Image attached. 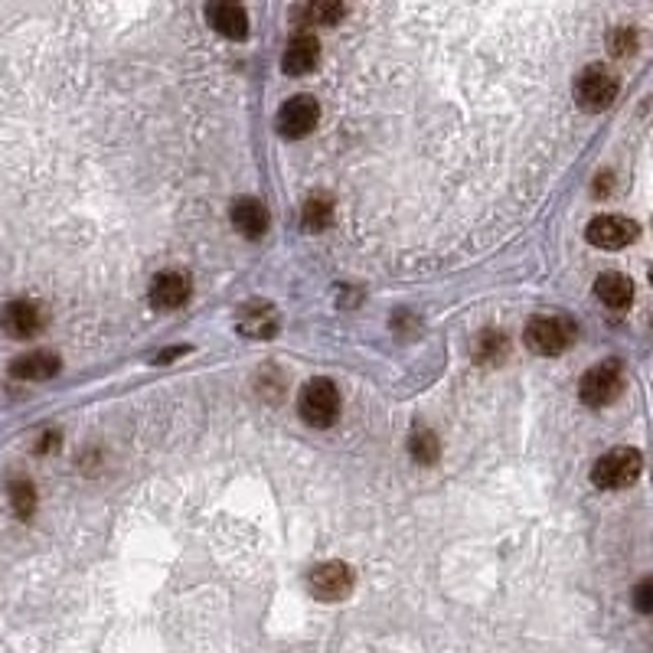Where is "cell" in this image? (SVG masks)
I'll return each mask as SVG.
<instances>
[{
  "mask_svg": "<svg viewBox=\"0 0 653 653\" xmlns=\"http://www.w3.org/2000/svg\"><path fill=\"white\" fill-rule=\"evenodd\" d=\"M572 95H575V105L582 108V112H591V115L608 112L621 95V79L614 76L605 63H591L575 76Z\"/></svg>",
  "mask_w": 653,
  "mask_h": 653,
  "instance_id": "cell-1",
  "label": "cell"
},
{
  "mask_svg": "<svg viewBox=\"0 0 653 653\" xmlns=\"http://www.w3.org/2000/svg\"><path fill=\"white\" fill-rule=\"evenodd\" d=\"M578 337V324L569 314H539L526 324L523 340L536 356H562Z\"/></svg>",
  "mask_w": 653,
  "mask_h": 653,
  "instance_id": "cell-2",
  "label": "cell"
},
{
  "mask_svg": "<svg viewBox=\"0 0 653 653\" xmlns=\"http://www.w3.org/2000/svg\"><path fill=\"white\" fill-rule=\"evenodd\" d=\"M298 412L311 428H330L340 418V389L330 379H307L298 392Z\"/></svg>",
  "mask_w": 653,
  "mask_h": 653,
  "instance_id": "cell-3",
  "label": "cell"
},
{
  "mask_svg": "<svg viewBox=\"0 0 653 653\" xmlns=\"http://www.w3.org/2000/svg\"><path fill=\"white\" fill-rule=\"evenodd\" d=\"M640 471H644V454L637 448H614L591 467V484L598 490H624L640 477Z\"/></svg>",
  "mask_w": 653,
  "mask_h": 653,
  "instance_id": "cell-4",
  "label": "cell"
},
{
  "mask_svg": "<svg viewBox=\"0 0 653 653\" xmlns=\"http://www.w3.org/2000/svg\"><path fill=\"white\" fill-rule=\"evenodd\" d=\"M621 389H624V366L618 360H605V363L591 366L582 376L578 396H582L588 409H605V405H611L621 396Z\"/></svg>",
  "mask_w": 653,
  "mask_h": 653,
  "instance_id": "cell-5",
  "label": "cell"
},
{
  "mask_svg": "<svg viewBox=\"0 0 653 653\" xmlns=\"http://www.w3.org/2000/svg\"><path fill=\"white\" fill-rule=\"evenodd\" d=\"M307 588L317 601H327V605H337L353 591V569L347 562H320L307 572Z\"/></svg>",
  "mask_w": 653,
  "mask_h": 653,
  "instance_id": "cell-6",
  "label": "cell"
},
{
  "mask_svg": "<svg viewBox=\"0 0 653 653\" xmlns=\"http://www.w3.org/2000/svg\"><path fill=\"white\" fill-rule=\"evenodd\" d=\"M320 121V105L314 95H294L288 98L285 105L278 108V118H275V128L281 138L288 141H301L307 138Z\"/></svg>",
  "mask_w": 653,
  "mask_h": 653,
  "instance_id": "cell-7",
  "label": "cell"
},
{
  "mask_svg": "<svg viewBox=\"0 0 653 653\" xmlns=\"http://www.w3.org/2000/svg\"><path fill=\"white\" fill-rule=\"evenodd\" d=\"M637 236H640V226L634 223V219L614 216V213L595 216L585 229V239L595 245V249H605V252L627 249L631 242H637Z\"/></svg>",
  "mask_w": 653,
  "mask_h": 653,
  "instance_id": "cell-8",
  "label": "cell"
},
{
  "mask_svg": "<svg viewBox=\"0 0 653 653\" xmlns=\"http://www.w3.org/2000/svg\"><path fill=\"white\" fill-rule=\"evenodd\" d=\"M0 324L14 340H33L46 327V314L36 301H10L0 314Z\"/></svg>",
  "mask_w": 653,
  "mask_h": 653,
  "instance_id": "cell-9",
  "label": "cell"
},
{
  "mask_svg": "<svg viewBox=\"0 0 653 653\" xmlns=\"http://www.w3.org/2000/svg\"><path fill=\"white\" fill-rule=\"evenodd\" d=\"M278 324H281V317H278V307L275 304L252 301V304H245L242 311H239L236 330H239L242 337H249V340H271V337L278 334Z\"/></svg>",
  "mask_w": 653,
  "mask_h": 653,
  "instance_id": "cell-10",
  "label": "cell"
},
{
  "mask_svg": "<svg viewBox=\"0 0 653 653\" xmlns=\"http://www.w3.org/2000/svg\"><path fill=\"white\" fill-rule=\"evenodd\" d=\"M147 298H151V307H157V311H177V307L190 301V278L183 271H164V275L151 281Z\"/></svg>",
  "mask_w": 653,
  "mask_h": 653,
  "instance_id": "cell-11",
  "label": "cell"
},
{
  "mask_svg": "<svg viewBox=\"0 0 653 653\" xmlns=\"http://www.w3.org/2000/svg\"><path fill=\"white\" fill-rule=\"evenodd\" d=\"M320 63V43L314 33H298L288 40V49L285 56H281V69H285V76H307V72H314Z\"/></svg>",
  "mask_w": 653,
  "mask_h": 653,
  "instance_id": "cell-12",
  "label": "cell"
},
{
  "mask_svg": "<svg viewBox=\"0 0 653 653\" xmlns=\"http://www.w3.org/2000/svg\"><path fill=\"white\" fill-rule=\"evenodd\" d=\"M206 23L226 40H245L249 36V14L239 4H206Z\"/></svg>",
  "mask_w": 653,
  "mask_h": 653,
  "instance_id": "cell-13",
  "label": "cell"
},
{
  "mask_svg": "<svg viewBox=\"0 0 653 653\" xmlns=\"http://www.w3.org/2000/svg\"><path fill=\"white\" fill-rule=\"evenodd\" d=\"M59 369H63V360L49 350H33V353H23L10 363V376L14 379H27V383H46L53 379Z\"/></svg>",
  "mask_w": 653,
  "mask_h": 653,
  "instance_id": "cell-14",
  "label": "cell"
},
{
  "mask_svg": "<svg viewBox=\"0 0 653 653\" xmlns=\"http://www.w3.org/2000/svg\"><path fill=\"white\" fill-rule=\"evenodd\" d=\"M232 226L245 239H262L268 232V209L255 196H242V200L232 203Z\"/></svg>",
  "mask_w": 653,
  "mask_h": 653,
  "instance_id": "cell-15",
  "label": "cell"
},
{
  "mask_svg": "<svg viewBox=\"0 0 653 653\" xmlns=\"http://www.w3.org/2000/svg\"><path fill=\"white\" fill-rule=\"evenodd\" d=\"M595 294L608 311H627L634 304V281L621 271H605L595 281Z\"/></svg>",
  "mask_w": 653,
  "mask_h": 653,
  "instance_id": "cell-16",
  "label": "cell"
},
{
  "mask_svg": "<svg viewBox=\"0 0 653 653\" xmlns=\"http://www.w3.org/2000/svg\"><path fill=\"white\" fill-rule=\"evenodd\" d=\"M507 353H510V340L500 330H484L474 343V360L484 366H500L507 360Z\"/></svg>",
  "mask_w": 653,
  "mask_h": 653,
  "instance_id": "cell-17",
  "label": "cell"
},
{
  "mask_svg": "<svg viewBox=\"0 0 653 653\" xmlns=\"http://www.w3.org/2000/svg\"><path fill=\"white\" fill-rule=\"evenodd\" d=\"M330 223H334V200H330L327 193L311 196V200L304 203V226L320 232V229H327Z\"/></svg>",
  "mask_w": 653,
  "mask_h": 653,
  "instance_id": "cell-18",
  "label": "cell"
},
{
  "mask_svg": "<svg viewBox=\"0 0 653 653\" xmlns=\"http://www.w3.org/2000/svg\"><path fill=\"white\" fill-rule=\"evenodd\" d=\"M7 497H10V507H14L20 520H30V516L36 513V487L30 484V480H23V477L10 480Z\"/></svg>",
  "mask_w": 653,
  "mask_h": 653,
  "instance_id": "cell-19",
  "label": "cell"
},
{
  "mask_svg": "<svg viewBox=\"0 0 653 653\" xmlns=\"http://www.w3.org/2000/svg\"><path fill=\"white\" fill-rule=\"evenodd\" d=\"M409 454H412V461H415V464H435V461L441 458V445H438L435 431H428V428L412 431V438H409Z\"/></svg>",
  "mask_w": 653,
  "mask_h": 653,
  "instance_id": "cell-20",
  "label": "cell"
},
{
  "mask_svg": "<svg viewBox=\"0 0 653 653\" xmlns=\"http://www.w3.org/2000/svg\"><path fill=\"white\" fill-rule=\"evenodd\" d=\"M347 14L343 4H307L298 10V17L307 23V27H334V23Z\"/></svg>",
  "mask_w": 653,
  "mask_h": 653,
  "instance_id": "cell-21",
  "label": "cell"
},
{
  "mask_svg": "<svg viewBox=\"0 0 653 653\" xmlns=\"http://www.w3.org/2000/svg\"><path fill=\"white\" fill-rule=\"evenodd\" d=\"M637 43H640V36H637L634 27H627V23H624V27H614L608 33V53L618 56V59L637 53Z\"/></svg>",
  "mask_w": 653,
  "mask_h": 653,
  "instance_id": "cell-22",
  "label": "cell"
},
{
  "mask_svg": "<svg viewBox=\"0 0 653 653\" xmlns=\"http://www.w3.org/2000/svg\"><path fill=\"white\" fill-rule=\"evenodd\" d=\"M631 601H634V608H637L640 614H653V575L634 585Z\"/></svg>",
  "mask_w": 653,
  "mask_h": 653,
  "instance_id": "cell-23",
  "label": "cell"
},
{
  "mask_svg": "<svg viewBox=\"0 0 653 653\" xmlns=\"http://www.w3.org/2000/svg\"><path fill=\"white\" fill-rule=\"evenodd\" d=\"M611 193V174H601L598 177V187H595V196H608Z\"/></svg>",
  "mask_w": 653,
  "mask_h": 653,
  "instance_id": "cell-24",
  "label": "cell"
},
{
  "mask_svg": "<svg viewBox=\"0 0 653 653\" xmlns=\"http://www.w3.org/2000/svg\"><path fill=\"white\" fill-rule=\"evenodd\" d=\"M49 448H56V435H46V438L40 441V448H36V451H40V454H46Z\"/></svg>",
  "mask_w": 653,
  "mask_h": 653,
  "instance_id": "cell-25",
  "label": "cell"
},
{
  "mask_svg": "<svg viewBox=\"0 0 653 653\" xmlns=\"http://www.w3.org/2000/svg\"><path fill=\"white\" fill-rule=\"evenodd\" d=\"M650 285H653V262H650Z\"/></svg>",
  "mask_w": 653,
  "mask_h": 653,
  "instance_id": "cell-26",
  "label": "cell"
}]
</instances>
